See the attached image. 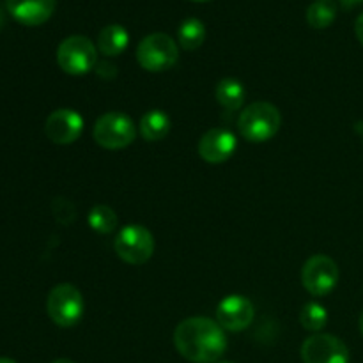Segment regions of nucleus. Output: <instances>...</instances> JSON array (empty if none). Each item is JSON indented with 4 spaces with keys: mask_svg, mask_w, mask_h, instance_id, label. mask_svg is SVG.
Returning a JSON list of instances; mask_svg holds the SVG:
<instances>
[{
    "mask_svg": "<svg viewBox=\"0 0 363 363\" xmlns=\"http://www.w3.org/2000/svg\"><path fill=\"white\" fill-rule=\"evenodd\" d=\"M238 147L236 135L225 128H213L199 140V156L208 163H223L234 155Z\"/></svg>",
    "mask_w": 363,
    "mask_h": 363,
    "instance_id": "obj_12",
    "label": "nucleus"
},
{
    "mask_svg": "<svg viewBox=\"0 0 363 363\" xmlns=\"http://www.w3.org/2000/svg\"><path fill=\"white\" fill-rule=\"evenodd\" d=\"M245 92L243 84L236 78H223L218 85H216V101L229 112L240 110L245 103Z\"/></svg>",
    "mask_w": 363,
    "mask_h": 363,
    "instance_id": "obj_16",
    "label": "nucleus"
},
{
    "mask_svg": "<svg viewBox=\"0 0 363 363\" xmlns=\"http://www.w3.org/2000/svg\"><path fill=\"white\" fill-rule=\"evenodd\" d=\"M216 363H230V362H216Z\"/></svg>",
    "mask_w": 363,
    "mask_h": 363,
    "instance_id": "obj_27",
    "label": "nucleus"
},
{
    "mask_svg": "<svg viewBox=\"0 0 363 363\" xmlns=\"http://www.w3.org/2000/svg\"><path fill=\"white\" fill-rule=\"evenodd\" d=\"M52 363H74V362L67 360V358H59V360H55V362H52Z\"/></svg>",
    "mask_w": 363,
    "mask_h": 363,
    "instance_id": "obj_23",
    "label": "nucleus"
},
{
    "mask_svg": "<svg viewBox=\"0 0 363 363\" xmlns=\"http://www.w3.org/2000/svg\"><path fill=\"white\" fill-rule=\"evenodd\" d=\"M179 59V46L163 32L145 35L137 48V60L149 73H162L176 66Z\"/></svg>",
    "mask_w": 363,
    "mask_h": 363,
    "instance_id": "obj_3",
    "label": "nucleus"
},
{
    "mask_svg": "<svg viewBox=\"0 0 363 363\" xmlns=\"http://www.w3.org/2000/svg\"><path fill=\"white\" fill-rule=\"evenodd\" d=\"M339 2L342 4L344 7H357V6H360L363 0H339Z\"/></svg>",
    "mask_w": 363,
    "mask_h": 363,
    "instance_id": "obj_22",
    "label": "nucleus"
},
{
    "mask_svg": "<svg viewBox=\"0 0 363 363\" xmlns=\"http://www.w3.org/2000/svg\"><path fill=\"white\" fill-rule=\"evenodd\" d=\"M87 222L94 233L110 234L112 230H116L119 220H117L116 211L112 208H108V206H94L89 211Z\"/></svg>",
    "mask_w": 363,
    "mask_h": 363,
    "instance_id": "obj_19",
    "label": "nucleus"
},
{
    "mask_svg": "<svg viewBox=\"0 0 363 363\" xmlns=\"http://www.w3.org/2000/svg\"><path fill=\"white\" fill-rule=\"evenodd\" d=\"M337 18V2L335 0H315L307 9V23L312 28L330 27Z\"/></svg>",
    "mask_w": 363,
    "mask_h": 363,
    "instance_id": "obj_18",
    "label": "nucleus"
},
{
    "mask_svg": "<svg viewBox=\"0 0 363 363\" xmlns=\"http://www.w3.org/2000/svg\"><path fill=\"white\" fill-rule=\"evenodd\" d=\"M280 126H282V116L279 108L268 101L252 103L241 112L238 121L241 137L254 144L272 140L279 133Z\"/></svg>",
    "mask_w": 363,
    "mask_h": 363,
    "instance_id": "obj_2",
    "label": "nucleus"
},
{
    "mask_svg": "<svg viewBox=\"0 0 363 363\" xmlns=\"http://www.w3.org/2000/svg\"><path fill=\"white\" fill-rule=\"evenodd\" d=\"M0 363H16V362L11 360V358H0Z\"/></svg>",
    "mask_w": 363,
    "mask_h": 363,
    "instance_id": "obj_25",
    "label": "nucleus"
},
{
    "mask_svg": "<svg viewBox=\"0 0 363 363\" xmlns=\"http://www.w3.org/2000/svg\"><path fill=\"white\" fill-rule=\"evenodd\" d=\"M254 305L241 294H229L216 307V323L227 332H243L254 321Z\"/></svg>",
    "mask_w": 363,
    "mask_h": 363,
    "instance_id": "obj_10",
    "label": "nucleus"
},
{
    "mask_svg": "<svg viewBox=\"0 0 363 363\" xmlns=\"http://www.w3.org/2000/svg\"><path fill=\"white\" fill-rule=\"evenodd\" d=\"M130 45V34L123 25H106L98 34V50L105 57H117Z\"/></svg>",
    "mask_w": 363,
    "mask_h": 363,
    "instance_id": "obj_14",
    "label": "nucleus"
},
{
    "mask_svg": "<svg viewBox=\"0 0 363 363\" xmlns=\"http://www.w3.org/2000/svg\"><path fill=\"white\" fill-rule=\"evenodd\" d=\"M358 326H360V332H362V335H363V311H362V314H360V321H358Z\"/></svg>",
    "mask_w": 363,
    "mask_h": 363,
    "instance_id": "obj_24",
    "label": "nucleus"
},
{
    "mask_svg": "<svg viewBox=\"0 0 363 363\" xmlns=\"http://www.w3.org/2000/svg\"><path fill=\"white\" fill-rule=\"evenodd\" d=\"M92 137L101 147L117 151L133 144L137 138V126L126 113L108 112L96 121Z\"/></svg>",
    "mask_w": 363,
    "mask_h": 363,
    "instance_id": "obj_7",
    "label": "nucleus"
},
{
    "mask_svg": "<svg viewBox=\"0 0 363 363\" xmlns=\"http://www.w3.org/2000/svg\"><path fill=\"white\" fill-rule=\"evenodd\" d=\"M339 266L328 255H314L301 269V282L312 296H326L339 284Z\"/></svg>",
    "mask_w": 363,
    "mask_h": 363,
    "instance_id": "obj_8",
    "label": "nucleus"
},
{
    "mask_svg": "<svg viewBox=\"0 0 363 363\" xmlns=\"http://www.w3.org/2000/svg\"><path fill=\"white\" fill-rule=\"evenodd\" d=\"M177 353L191 363H216L227 350L225 330L208 318H188L174 332Z\"/></svg>",
    "mask_w": 363,
    "mask_h": 363,
    "instance_id": "obj_1",
    "label": "nucleus"
},
{
    "mask_svg": "<svg viewBox=\"0 0 363 363\" xmlns=\"http://www.w3.org/2000/svg\"><path fill=\"white\" fill-rule=\"evenodd\" d=\"M194 2H209V0H194Z\"/></svg>",
    "mask_w": 363,
    "mask_h": 363,
    "instance_id": "obj_26",
    "label": "nucleus"
},
{
    "mask_svg": "<svg viewBox=\"0 0 363 363\" xmlns=\"http://www.w3.org/2000/svg\"><path fill=\"white\" fill-rule=\"evenodd\" d=\"M177 41L179 46L186 52H194V50L201 48L206 41V27L201 20L197 18H188L181 23L179 30H177Z\"/></svg>",
    "mask_w": 363,
    "mask_h": 363,
    "instance_id": "obj_17",
    "label": "nucleus"
},
{
    "mask_svg": "<svg viewBox=\"0 0 363 363\" xmlns=\"http://www.w3.org/2000/svg\"><path fill=\"white\" fill-rule=\"evenodd\" d=\"M84 117L73 108H59L50 113L45 124V133L53 144L69 145L80 138L84 131Z\"/></svg>",
    "mask_w": 363,
    "mask_h": 363,
    "instance_id": "obj_11",
    "label": "nucleus"
},
{
    "mask_svg": "<svg viewBox=\"0 0 363 363\" xmlns=\"http://www.w3.org/2000/svg\"><path fill=\"white\" fill-rule=\"evenodd\" d=\"M354 34H357L358 41L363 45V13L357 18V23H354Z\"/></svg>",
    "mask_w": 363,
    "mask_h": 363,
    "instance_id": "obj_21",
    "label": "nucleus"
},
{
    "mask_svg": "<svg viewBox=\"0 0 363 363\" xmlns=\"http://www.w3.org/2000/svg\"><path fill=\"white\" fill-rule=\"evenodd\" d=\"M303 363H350L346 344L330 333H315L301 346Z\"/></svg>",
    "mask_w": 363,
    "mask_h": 363,
    "instance_id": "obj_9",
    "label": "nucleus"
},
{
    "mask_svg": "<svg viewBox=\"0 0 363 363\" xmlns=\"http://www.w3.org/2000/svg\"><path fill=\"white\" fill-rule=\"evenodd\" d=\"M57 62L64 73L80 77L98 66V50L85 35H69L57 48Z\"/></svg>",
    "mask_w": 363,
    "mask_h": 363,
    "instance_id": "obj_5",
    "label": "nucleus"
},
{
    "mask_svg": "<svg viewBox=\"0 0 363 363\" xmlns=\"http://www.w3.org/2000/svg\"><path fill=\"white\" fill-rule=\"evenodd\" d=\"M50 319L60 328H71L84 318L85 301L78 287L71 284H59L53 287L46 300Z\"/></svg>",
    "mask_w": 363,
    "mask_h": 363,
    "instance_id": "obj_4",
    "label": "nucleus"
},
{
    "mask_svg": "<svg viewBox=\"0 0 363 363\" xmlns=\"http://www.w3.org/2000/svg\"><path fill=\"white\" fill-rule=\"evenodd\" d=\"M113 248L126 264L140 266L145 264L155 254V238L144 225L130 223L119 230L113 240Z\"/></svg>",
    "mask_w": 363,
    "mask_h": 363,
    "instance_id": "obj_6",
    "label": "nucleus"
},
{
    "mask_svg": "<svg viewBox=\"0 0 363 363\" xmlns=\"http://www.w3.org/2000/svg\"><path fill=\"white\" fill-rule=\"evenodd\" d=\"M170 117L163 110H149L140 119V135L147 142L163 140L170 133Z\"/></svg>",
    "mask_w": 363,
    "mask_h": 363,
    "instance_id": "obj_15",
    "label": "nucleus"
},
{
    "mask_svg": "<svg viewBox=\"0 0 363 363\" xmlns=\"http://www.w3.org/2000/svg\"><path fill=\"white\" fill-rule=\"evenodd\" d=\"M57 0H6L11 16L21 25L38 27L48 21L55 11Z\"/></svg>",
    "mask_w": 363,
    "mask_h": 363,
    "instance_id": "obj_13",
    "label": "nucleus"
},
{
    "mask_svg": "<svg viewBox=\"0 0 363 363\" xmlns=\"http://www.w3.org/2000/svg\"><path fill=\"white\" fill-rule=\"evenodd\" d=\"M300 323L305 330L318 333L328 323V312H326V308L323 305L311 301V303L303 305V308H301Z\"/></svg>",
    "mask_w": 363,
    "mask_h": 363,
    "instance_id": "obj_20",
    "label": "nucleus"
}]
</instances>
